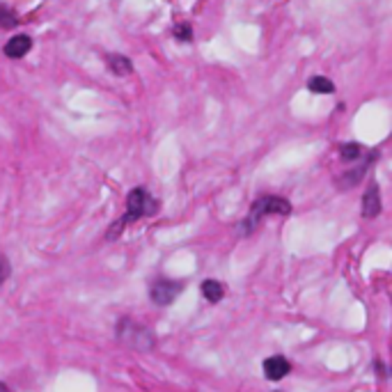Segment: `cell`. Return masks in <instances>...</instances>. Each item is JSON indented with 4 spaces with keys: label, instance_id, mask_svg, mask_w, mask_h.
Segmentation results:
<instances>
[{
    "label": "cell",
    "instance_id": "3957f363",
    "mask_svg": "<svg viewBox=\"0 0 392 392\" xmlns=\"http://www.w3.org/2000/svg\"><path fill=\"white\" fill-rule=\"evenodd\" d=\"M117 340L138 351L154 349V333L142 323H135L133 319H122L117 323Z\"/></svg>",
    "mask_w": 392,
    "mask_h": 392
},
{
    "label": "cell",
    "instance_id": "8992f818",
    "mask_svg": "<svg viewBox=\"0 0 392 392\" xmlns=\"http://www.w3.org/2000/svg\"><path fill=\"white\" fill-rule=\"evenodd\" d=\"M30 48H32V39L28 37V34H14V37H10V41L5 44V55L12 60H19L30 53Z\"/></svg>",
    "mask_w": 392,
    "mask_h": 392
},
{
    "label": "cell",
    "instance_id": "6da1fadb",
    "mask_svg": "<svg viewBox=\"0 0 392 392\" xmlns=\"http://www.w3.org/2000/svg\"><path fill=\"white\" fill-rule=\"evenodd\" d=\"M156 209H158L156 199L149 195L147 188L138 186V188H133V190L129 193V197H127V213H124V218H120L117 223H113V230L108 232V239L110 241L117 239L129 223H135V220H140L144 216H151V213H156Z\"/></svg>",
    "mask_w": 392,
    "mask_h": 392
},
{
    "label": "cell",
    "instance_id": "5bb4252c",
    "mask_svg": "<svg viewBox=\"0 0 392 392\" xmlns=\"http://www.w3.org/2000/svg\"><path fill=\"white\" fill-rule=\"evenodd\" d=\"M7 275H10V264H7V259L0 254V285L7 280Z\"/></svg>",
    "mask_w": 392,
    "mask_h": 392
},
{
    "label": "cell",
    "instance_id": "8fae6325",
    "mask_svg": "<svg viewBox=\"0 0 392 392\" xmlns=\"http://www.w3.org/2000/svg\"><path fill=\"white\" fill-rule=\"evenodd\" d=\"M340 156L344 158V161H358V158L364 156V147L358 142H347L340 147Z\"/></svg>",
    "mask_w": 392,
    "mask_h": 392
},
{
    "label": "cell",
    "instance_id": "9c48e42d",
    "mask_svg": "<svg viewBox=\"0 0 392 392\" xmlns=\"http://www.w3.org/2000/svg\"><path fill=\"white\" fill-rule=\"evenodd\" d=\"M199 289H202V296H204V298L209 301V303H218V301L225 296V287L220 285L218 280H204L202 287H199Z\"/></svg>",
    "mask_w": 392,
    "mask_h": 392
},
{
    "label": "cell",
    "instance_id": "7a4b0ae2",
    "mask_svg": "<svg viewBox=\"0 0 392 392\" xmlns=\"http://www.w3.org/2000/svg\"><path fill=\"white\" fill-rule=\"evenodd\" d=\"M289 213H292L289 199L278 197V195H264V197L254 199L248 218L241 220V234H250L266 216H289Z\"/></svg>",
    "mask_w": 392,
    "mask_h": 392
},
{
    "label": "cell",
    "instance_id": "4fadbf2b",
    "mask_svg": "<svg viewBox=\"0 0 392 392\" xmlns=\"http://www.w3.org/2000/svg\"><path fill=\"white\" fill-rule=\"evenodd\" d=\"M17 23H19L17 14H14L7 5H0V28H7V30H10V28H17Z\"/></svg>",
    "mask_w": 392,
    "mask_h": 392
},
{
    "label": "cell",
    "instance_id": "277c9868",
    "mask_svg": "<svg viewBox=\"0 0 392 392\" xmlns=\"http://www.w3.org/2000/svg\"><path fill=\"white\" fill-rule=\"evenodd\" d=\"M182 289H184L182 282L161 278V280H156L154 285H151L149 296H151V301H154L156 305H170V303L175 301L179 294H182Z\"/></svg>",
    "mask_w": 392,
    "mask_h": 392
},
{
    "label": "cell",
    "instance_id": "30bf717a",
    "mask_svg": "<svg viewBox=\"0 0 392 392\" xmlns=\"http://www.w3.org/2000/svg\"><path fill=\"white\" fill-rule=\"evenodd\" d=\"M307 89L314 94H333L335 92V85L333 80H328L326 76H312L307 83Z\"/></svg>",
    "mask_w": 392,
    "mask_h": 392
},
{
    "label": "cell",
    "instance_id": "9a60e30c",
    "mask_svg": "<svg viewBox=\"0 0 392 392\" xmlns=\"http://www.w3.org/2000/svg\"><path fill=\"white\" fill-rule=\"evenodd\" d=\"M0 392H10V388H7L5 383H0Z\"/></svg>",
    "mask_w": 392,
    "mask_h": 392
},
{
    "label": "cell",
    "instance_id": "ba28073f",
    "mask_svg": "<svg viewBox=\"0 0 392 392\" xmlns=\"http://www.w3.org/2000/svg\"><path fill=\"white\" fill-rule=\"evenodd\" d=\"M106 62H108V69L115 76H129L131 72H133V62H131L127 55L113 53V55H108Z\"/></svg>",
    "mask_w": 392,
    "mask_h": 392
},
{
    "label": "cell",
    "instance_id": "52a82bcc",
    "mask_svg": "<svg viewBox=\"0 0 392 392\" xmlns=\"http://www.w3.org/2000/svg\"><path fill=\"white\" fill-rule=\"evenodd\" d=\"M381 213V195H378V186L371 184L367 190H364L362 197V216L364 218H376Z\"/></svg>",
    "mask_w": 392,
    "mask_h": 392
},
{
    "label": "cell",
    "instance_id": "5b68a950",
    "mask_svg": "<svg viewBox=\"0 0 392 392\" xmlns=\"http://www.w3.org/2000/svg\"><path fill=\"white\" fill-rule=\"evenodd\" d=\"M261 369H264V376L268 378V381H282V378L292 371V362L282 356H271L264 360Z\"/></svg>",
    "mask_w": 392,
    "mask_h": 392
},
{
    "label": "cell",
    "instance_id": "7c38bea8",
    "mask_svg": "<svg viewBox=\"0 0 392 392\" xmlns=\"http://www.w3.org/2000/svg\"><path fill=\"white\" fill-rule=\"evenodd\" d=\"M172 37L184 41V44H188V41H193V28L190 23H177L175 28H172Z\"/></svg>",
    "mask_w": 392,
    "mask_h": 392
}]
</instances>
